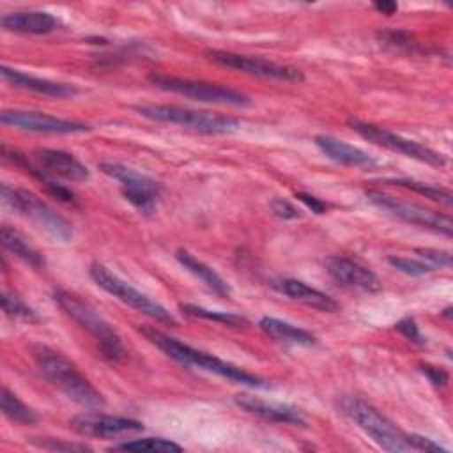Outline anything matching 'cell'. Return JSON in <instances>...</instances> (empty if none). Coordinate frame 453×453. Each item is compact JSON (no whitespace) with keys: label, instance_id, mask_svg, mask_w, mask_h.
Returning <instances> with one entry per match:
<instances>
[{"label":"cell","instance_id":"obj_35","mask_svg":"<svg viewBox=\"0 0 453 453\" xmlns=\"http://www.w3.org/2000/svg\"><path fill=\"white\" fill-rule=\"evenodd\" d=\"M395 327L407 338V340H411V342H414V343H423L425 340H423V336H421V333H419V327H418V324H416V320L412 319V317H403V319H400L396 324H395Z\"/></svg>","mask_w":453,"mask_h":453},{"label":"cell","instance_id":"obj_29","mask_svg":"<svg viewBox=\"0 0 453 453\" xmlns=\"http://www.w3.org/2000/svg\"><path fill=\"white\" fill-rule=\"evenodd\" d=\"M180 310L189 315V317H195V319H203V320H214V322H219V324H225V326H234V327H239V326H246L248 320L237 313H228V311H216V310H207L203 306H196V304H182Z\"/></svg>","mask_w":453,"mask_h":453},{"label":"cell","instance_id":"obj_22","mask_svg":"<svg viewBox=\"0 0 453 453\" xmlns=\"http://www.w3.org/2000/svg\"><path fill=\"white\" fill-rule=\"evenodd\" d=\"M260 329L274 342L278 343H288V345H299V347H311L315 345L317 338L310 331L297 327L287 320L276 319V317H262L258 322Z\"/></svg>","mask_w":453,"mask_h":453},{"label":"cell","instance_id":"obj_19","mask_svg":"<svg viewBox=\"0 0 453 453\" xmlns=\"http://www.w3.org/2000/svg\"><path fill=\"white\" fill-rule=\"evenodd\" d=\"M315 145L320 149L322 154H326L334 163L345 165V166H373L377 161L365 152L359 147H354L336 136L331 134H319L315 136Z\"/></svg>","mask_w":453,"mask_h":453},{"label":"cell","instance_id":"obj_37","mask_svg":"<svg viewBox=\"0 0 453 453\" xmlns=\"http://www.w3.org/2000/svg\"><path fill=\"white\" fill-rule=\"evenodd\" d=\"M296 198H297L299 202H303L308 209H311V212L324 214V212L327 211V203H324L320 198H317V196H313V195H310V193L299 191V193H296Z\"/></svg>","mask_w":453,"mask_h":453},{"label":"cell","instance_id":"obj_21","mask_svg":"<svg viewBox=\"0 0 453 453\" xmlns=\"http://www.w3.org/2000/svg\"><path fill=\"white\" fill-rule=\"evenodd\" d=\"M2 27L9 32L16 34H30L42 35L50 34L57 27V19L53 14L44 11H18L4 14L0 19Z\"/></svg>","mask_w":453,"mask_h":453},{"label":"cell","instance_id":"obj_16","mask_svg":"<svg viewBox=\"0 0 453 453\" xmlns=\"http://www.w3.org/2000/svg\"><path fill=\"white\" fill-rule=\"evenodd\" d=\"M234 402L237 407L246 411L248 414L258 416L265 421L273 423H283V425H292V426H304L306 419L303 412L288 403H280V402H267L258 396L248 395V393H239L234 396Z\"/></svg>","mask_w":453,"mask_h":453},{"label":"cell","instance_id":"obj_6","mask_svg":"<svg viewBox=\"0 0 453 453\" xmlns=\"http://www.w3.org/2000/svg\"><path fill=\"white\" fill-rule=\"evenodd\" d=\"M2 200L12 211L34 221L41 230H44L57 242H69L73 239L71 223L64 216H60L51 205H48L41 196H37L34 191L2 184Z\"/></svg>","mask_w":453,"mask_h":453},{"label":"cell","instance_id":"obj_8","mask_svg":"<svg viewBox=\"0 0 453 453\" xmlns=\"http://www.w3.org/2000/svg\"><path fill=\"white\" fill-rule=\"evenodd\" d=\"M147 80L166 92H173L195 101L202 103H212V104H225V106H246L250 104V99L246 94L234 90L230 87L219 85V83H209L202 80H189V78H179L170 74H159L150 73Z\"/></svg>","mask_w":453,"mask_h":453},{"label":"cell","instance_id":"obj_15","mask_svg":"<svg viewBox=\"0 0 453 453\" xmlns=\"http://www.w3.org/2000/svg\"><path fill=\"white\" fill-rule=\"evenodd\" d=\"M326 271L338 285L345 288L377 292L382 287L373 271H370L368 267H365L363 264L349 257H342V255L329 257L326 260Z\"/></svg>","mask_w":453,"mask_h":453},{"label":"cell","instance_id":"obj_25","mask_svg":"<svg viewBox=\"0 0 453 453\" xmlns=\"http://www.w3.org/2000/svg\"><path fill=\"white\" fill-rule=\"evenodd\" d=\"M2 235V244L5 250H9L12 255H16L18 258H21L23 262H27L32 267H42L44 265V258L42 255L25 239V235L21 232H18L14 226L9 225H2L0 230Z\"/></svg>","mask_w":453,"mask_h":453},{"label":"cell","instance_id":"obj_2","mask_svg":"<svg viewBox=\"0 0 453 453\" xmlns=\"http://www.w3.org/2000/svg\"><path fill=\"white\" fill-rule=\"evenodd\" d=\"M140 333L150 342L154 343L159 350H163L168 357L175 359L177 363L184 365V366H193V368H200L211 373H216L223 379L250 386V388H269V382L258 375H253L228 361H223L209 352L198 350L188 343H182L180 340L165 334L163 331L156 329V327H140Z\"/></svg>","mask_w":453,"mask_h":453},{"label":"cell","instance_id":"obj_1","mask_svg":"<svg viewBox=\"0 0 453 453\" xmlns=\"http://www.w3.org/2000/svg\"><path fill=\"white\" fill-rule=\"evenodd\" d=\"M30 356L42 377L60 389L69 400L87 409H99L104 405L103 393L97 391L78 366L62 352L42 343H34L30 345Z\"/></svg>","mask_w":453,"mask_h":453},{"label":"cell","instance_id":"obj_12","mask_svg":"<svg viewBox=\"0 0 453 453\" xmlns=\"http://www.w3.org/2000/svg\"><path fill=\"white\" fill-rule=\"evenodd\" d=\"M205 57L223 67H230V69H235L251 76L265 78V80H278V81L303 80L301 71L288 65L276 64V62H269L260 57H250V55H241V53L225 51V50H207Z\"/></svg>","mask_w":453,"mask_h":453},{"label":"cell","instance_id":"obj_4","mask_svg":"<svg viewBox=\"0 0 453 453\" xmlns=\"http://www.w3.org/2000/svg\"><path fill=\"white\" fill-rule=\"evenodd\" d=\"M134 110L145 119L175 124L202 134H228L237 131L241 126V122L235 117L175 104H138L134 106Z\"/></svg>","mask_w":453,"mask_h":453},{"label":"cell","instance_id":"obj_7","mask_svg":"<svg viewBox=\"0 0 453 453\" xmlns=\"http://www.w3.org/2000/svg\"><path fill=\"white\" fill-rule=\"evenodd\" d=\"M88 274L99 288H103L104 292H108L113 297H117L124 304L131 306L133 310L147 315L149 319H152L156 322L166 324V326L177 324L175 317L163 304H159L157 301L150 299L147 294L134 288L131 283H127L126 280L117 276L106 265H103L99 262H92L88 267Z\"/></svg>","mask_w":453,"mask_h":453},{"label":"cell","instance_id":"obj_10","mask_svg":"<svg viewBox=\"0 0 453 453\" xmlns=\"http://www.w3.org/2000/svg\"><path fill=\"white\" fill-rule=\"evenodd\" d=\"M347 124L352 131L361 134L365 140H368V142H372L379 147H384L391 152H398L402 156H407L411 159H416V161H421V163H426V165H432V166H444L446 165V156L444 154L435 152L430 147H426L423 143H418L414 140H409L402 134H396V133H393L386 127H380L377 124L365 122V120H359V119H349Z\"/></svg>","mask_w":453,"mask_h":453},{"label":"cell","instance_id":"obj_36","mask_svg":"<svg viewBox=\"0 0 453 453\" xmlns=\"http://www.w3.org/2000/svg\"><path fill=\"white\" fill-rule=\"evenodd\" d=\"M271 209H273V212L278 218H283V219H296V218H299V211L290 202H287L285 198H274L271 202Z\"/></svg>","mask_w":453,"mask_h":453},{"label":"cell","instance_id":"obj_23","mask_svg":"<svg viewBox=\"0 0 453 453\" xmlns=\"http://www.w3.org/2000/svg\"><path fill=\"white\" fill-rule=\"evenodd\" d=\"M2 152H4V157L9 159L12 165L23 168L27 173L34 175L37 180L42 182V186L48 189V193H51L55 198H58L60 202H65V203H76V196L74 193L65 188L64 184H58L55 179H51V175H48L41 166H34L23 154H19L18 150H9L5 145L2 147Z\"/></svg>","mask_w":453,"mask_h":453},{"label":"cell","instance_id":"obj_26","mask_svg":"<svg viewBox=\"0 0 453 453\" xmlns=\"http://www.w3.org/2000/svg\"><path fill=\"white\" fill-rule=\"evenodd\" d=\"M2 412L7 419L18 425H34L39 421L37 412L21 402L7 386L2 388Z\"/></svg>","mask_w":453,"mask_h":453},{"label":"cell","instance_id":"obj_14","mask_svg":"<svg viewBox=\"0 0 453 453\" xmlns=\"http://www.w3.org/2000/svg\"><path fill=\"white\" fill-rule=\"evenodd\" d=\"M69 428L83 437H96V439H111L124 434H136L143 430V423L122 418V416H108L97 412L78 414L69 419Z\"/></svg>","mask_w":453,"mask_h":453},{"label":"cell","instance_id":"obj_27","mask_svg":"<svg viewBox=\"0 0 453 453\" xmlns=\"http://www.w3.org/2000/svg\"><path fill=\"white\" fill-rule=\"evenodd\" d=\"M111 451H149V453H170V451H180L182 446L170 439L163 437H142V439H131L126 442L113 444L110 448Z\"/></svg>","mask_w":453,"mask_h":453},{"label":"cell","instance_id":"obj_3","mask_svg":"<svg viewBox=\"0 0 453 453\" xmlns=\"http://www.w3.org/2000/svg\"><path fill=\"white\" fill-rule=\"evenodd\" d=\"M51 296L53 301L64 310V313L92 336L106 359L113 363L126 359L127 352L119 333L90 303L83 301L78 294L64 288H55Z\"/></svg>","mask_w":453,"mask_h":453},{"label":"cell","instance_id":"obj_11","mask_svg":"<svg viewBox=\"0 0 453 453\" xmlns=\"http://www.w3.org/2000/svg\"><path fill=\"white\" fill-rule=\"evenodd\" d=\"M99 168L106 175H110L111 179L120 182V191H122L124 198L134 209H138L143 214L152 212L156 200L159 196V191H161L159 184L154 179H150L119 161H103L99 165Z\"/></svg>","mask_w":453,"mask_h":453},{"label":"cell","instance_id":"obj_17","mask_svg":"<svg viewBox=\"0 0 453 453\" xmlns=\"http://www.w3.org/2000/svg\"><path fill=\"white\" fill-rule=\"evenodd\" d=\"M0 74H2L4 81H7L9 85H12L16 88L42 94V96H48V97L64 99V97H73V96L78 94V88L74 85L60 83V81L39 78V76H32V74L21 73V71L7 67V65L0 67Z\"/></svg>","mask_w":453,"mask_h":453},{"label":"cell","instance_id":"obj_28","mask_svg":"<svg viewBox=\"0 0 453 453\" xmlns=\"http://www.w3.org/2000/svg\"><path fill=\"white\" fill-rule=\"evenodd\" d=\"M386 182L389 184H395V186H400V188H405V189H411L425 198H430L434 202H439V203H444V205H451V191L442 188V186H437V184H428V182H419V180H414V179H388Z\"/></svg>","mask_w":453,"mask_h":453},{"label":"cell","instance_id":"obj_31","mask_svg":"<svg viewBox=\"0 0 453 453\" xmlns=\"http://www.w3.org/2000/svg\"><path fill=\"white\" fill-rule=\"evenodd\" d=\"M388 262H389L395 269H398V271H402V273H405V274H409V276H423V274H428V273L434 271V267H432L430 264H426L425 260H421V258L389 257Z\"/></svg>","mask_w":453,"mask_h":453},{"label":"cell","instance_id":"obj_24","mask_svg":"<svg viewBox=\"0 0 453 453\" xmlns=\"http://www.w3.org/2000/svg\"><path fill=\"white\" fill-rule=\"evenodd\" d=\"M175 258L179 260V264H180L186 271H189L195 278H198V280H200L207 288H211L214 294H218V296H228V294H230L228 283H226L211 265H207L205 262L198 260L193 253H189V251H186V250H179V251L175 253Z\"/></svg>","mask_w":453,"mask_h":453},{"label":"cell","instance_id":"obj_5","mask_svg":"<svg viewBox=\"0 0 453 453\" xmlns=\"http://www.w3.org/2000/svg\"><path fill=\"white\" fill-rule=\"evenodd\" d=\"M342 414H345L357 428H361L377 446L386 451H407V434L396 428L379 409L359 396H343L338 402Z\"/></svg>","mask_w":453,"mask_h":453},{"label":"cell","instance_id":"obj_18","mask_svg":"<svg viewBox=\"0 0 453 453\" xmlns=\"http://www.w3.org/2000/svg\"><path fill=\"white\" fill-rule=\"evenodd\" d=\"M34 156L48 175H58L74 182H83L90 177L88 168L69 152L58 149H37Z\"/></svg>","mask_w":453,"mask_h":453},{"label":"cell","instance_id":"obj_20","mask_svg":"<svg viewBox=\"0 0 453 453\" xmlns=\"http://www.w3.org/2000/svg\"><path fill=\"white\" fill-rule=\"evenodd\" d=\"M276 288L281 294H285L287 297H290L304 306H310L313 310H319L324 313H334L340 310V304L333 297L320 292L319 288L306 285L304 281H299L294 278H285L276 283Z\"/></svg>","mask_w":453,"mask_h":453},{"label":"cell","instance_id":"obj_9","mask_svg":"<svg viewBox=\"0 0 453 453\" xmlns=\"http://www.w3.org/2000/svg\"><path fill=\"white\" fill-rule=\"evenodd\" d=\"M366 198L370 203H373L380 211H384L389 216L398 218L409 225L428 228V230L439 232L446 237H449L453 232V223L448 214L432 211L419 203H412V202L402 200L398 196H393V195H388V193L377 191V189L366 191Z\"/></svg>","mask_w":453,"mask_h":453},{"label":"cell","instance_id":"obj_30","mask_svg":"<svg viewBox=\"0 0 453 453\" xmlns=\"http://www.w3.org/2000/svg\"><path fill=\"white\" fill-rule=\"evenodd\" d=\"M2 308L4 313L11 319H19V320H35L37 315L35 311L16 294L4 290L2 292Z\"/></svg>","mask_w":453,"mask_h":453},{"label":"cell","instance_id":"obj_38","mask_svg":"<svg viewBox=\"0 0 453 453\" xmlns=\"http://www.w3.org/2000/svg\"><path fill=\"white\" fill-rule=\"evenodd\" d=\"M421 372L430 379V382L434 386H446V382H448V373L444 370H441V368H435V366H430V365H423Z\"/></svg>","mask_w":453,"mask_h":453},{"label":"cell","instance_id":"obj_33","mask_svg":"<svg viewBox=\"0 0 453 453\" xmlns=\"http://www.w3.org/2000/svg\"><path fill=\"white\" fill-rule=\"evenodd\" d=\"M418 257L421 260H426V264H430L434 269H449L451 267V255L449 251H444V250H432V248H419L416 250Z\"/></svg>","mask_w":453,"mask_h":453},{"label":"cell","instance_id":"obj_34","mask_svg":"<svg viewBox=\"0 0 453 453\" xmlns=\"http://www.w3.org/2000/svg\"><path fill=\"white\" fill-rule=\"evenodd\" d=\"M407 442L411 449H418V451H430V453H446V448H442L441 444H437L435 441L419 435V434H409L407 435Z\"/></svg>","mask_w":453,"mask_h":453},{"label":"cell","instance_id":"obj_32","mask_svg":"<svg viewBox=\"0 0 453 453\" xmlns=\"http://www.w3.org/2000/svg\"><path fill=\"white\" fill-rule=\"evenodd\" d=\"M32 444H35L41 449H48V451H65V453H74V451H90L92 448H88L87 444H80V442H69V441H62V439H53V437H41V439H32Z\"/></svg>","mask_w":453,"mask_h":453},{"label":"cell","instance_id":"obj_13","mask_svg":"<svg viewBox=\"0 0 453 453\" xmlns=\"http://www.w3.org/2000/svg\"><path fill=\"white\" fill-rule=\"evenodd\" d=\"M0 122L4 126H11L23 131L32 133H48V134H76L87 133L92 127L80 120L53 117L44 111L32 110H4L0 113Z\"/></svg>","mask_w":453,"mask_h":453},{"label":"cell","instance_id":"obj_39","mask_svg":"<svg viewBox=\"0 0 453 453\" xmlns=\"http://www.w3.org/2000/svg\"><path fill=\"white\" fill-rule=\"evenodd\" d=\"M373 7L379 11V12H382V14H393L396 9H398V5L395 4V2H375L373 4Z\"/></svg>","mask_w":453,"mask_h":453}]
</instances>
